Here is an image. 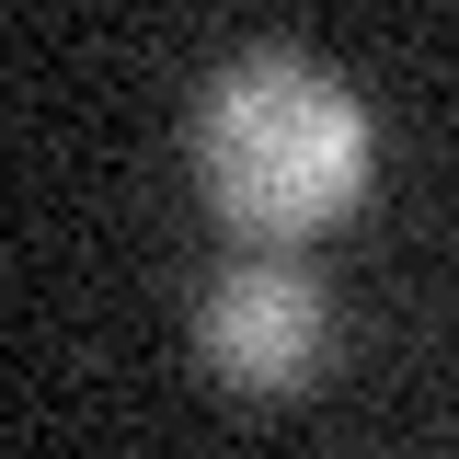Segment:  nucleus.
<instances>
[{"mask_svg":"<svg viewBox=\"0 0 459 459\" xmlns=\"http://www.w3.org/2000/svg\"><path fill=\"white\" fill-rule=\"evenodd\" d=\"M356 184H368V115L333 69H310L287 47H253L219 69V92H207V195L241 230L299 241V230L344 219Z\"/></svg>","mask_w":459,"mask_h":459,"instance_id":"f257e3e1","label":"nucleus"},{"mask_svg":"<svg viewBox=\"0 0 459 459\" xmlns=\"http://www.w3.org/2000/svg\"><path fill=\"white\" fill-rule=\"evenodd\" d=\"M322 344H333V310H322V287L299 276V264H230L207 287V368L241 379V391L310 379Z\"/></svg>","mask_w":459,"mask_h":459,"instance_id":"f03ea898","label":"nucleus"}]
</instances>
